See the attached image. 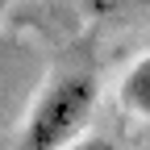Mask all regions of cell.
Instances as JSON below:
<instances>
[{"mask_svg": "<svg viewBox=\"0 0 150 150\" xmlns=\"http://www.w3.org/2000/svg\"><path fill=\"white\" fill-rule=\"evenodd\" d=\"M146 4L150 0H79V8L88 17H125V13H138Z\"/></svg>", "mask_w": 150, "mask_h": 150, "instance_id": "3957f363", "label": "cell"}, {"mask_svg": "<svg viewBox=\"0 0 150 150\" xmlns=\"http://www.w3.org/2000/svg\"><path fill=\"white\" fill-rule=\"evenodd\" d=\"M121 104L134 112V117L150 121V54H142V59L125 71V79H121Z\"/></svg>", "mask_w": 150, "mask_h": 150, "instance_id": "7a4b0ae2", "label": "cell"}, {"mask_svg": "<svg viewBox=\"0 0 150 150\" xmlns=\"http://www.w3.org/2000/svg\"><path fill=\"white\" fill-rule=\"evenodd\" d=\"M96 108V83L92 75H59L42 96H38L21 150H63L71 142H79L83 125Z\"/></svg>", "mask_w": 150, "mask_h": 150, "instance_id": "6da1fadb", "label": "cell"}, {"mask_svg": "<svg viewBox=\"0 0 150 150\" xmlns=\"http://www.w3.org/2000/svg\"><path fill=\"white\" fill-rule=\"evenodd\" d=\"M63 150H117V142H108V138H79V142H71Z\"/></svg>", "mask_w": 150, "mask_h": 150, "instance_id": "277c9868", "label": "cell"}, {"mask_svg": "<svg viewBox=\"0 0 150 150\" xmlns=\"http://www.w3.org/2000/svg\"><path fill=\"white\" fill-rule=\"evenodd\" d=\"M4 4H13V0H0V8H4Z\"/></svg>", "mask_w": 150, "mask_h": 150, "instance_id": "5b68a950", "label": "cell"}]
</instances>
